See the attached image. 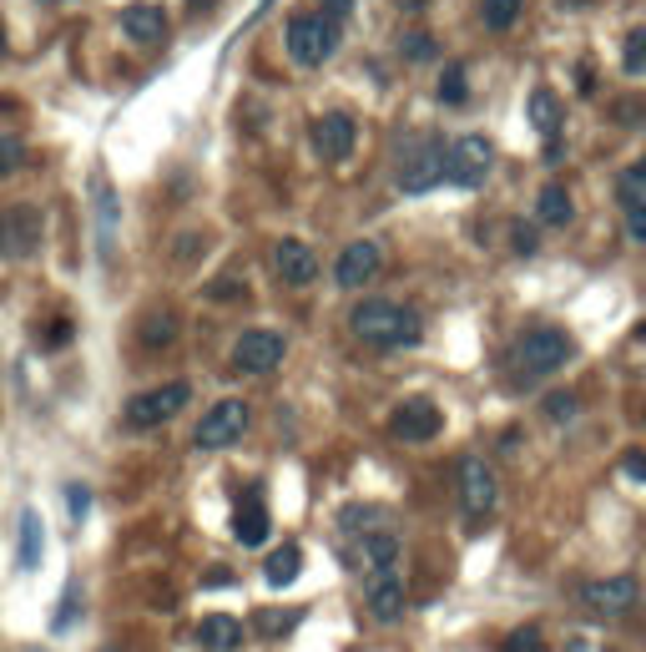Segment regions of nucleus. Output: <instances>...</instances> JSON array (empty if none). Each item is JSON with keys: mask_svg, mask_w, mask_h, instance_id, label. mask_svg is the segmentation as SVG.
Wrapping results in <instances>:
<instances>
[{"mask_svg": "<svg viewBox=\"0 0 646 652\" xmlns=\"http://www.w3.org/2000/svg\"><path fill=\"white\" fill-rule=\"evenodd\" d=\"M622 71H626V77H646V26L626 31V41H622Z\"/></svg>", "mask_w": 646, "mask_h": 652, "instance_id": "c85d7f7f", "label": "nucleus"}, {"mask_svg": "<svg viewBox=\"0 0 646 652\" xmlns=\"http://www.w3.org/2000/svg\"><path fill=\"white\" fill-rule=\"evenodd\" d=\"M318 11L344 26V21H349V11H354V0H318Z\"/></svg>", "mask_w": 646, "mask_h": 652, "instance_id": "ea45409f", "label": "nucleus"}, {"mask_svg": "<svg viewBox=\"0 0 646 652\" xmlns=\"http://www.w3.org/2000/svg\"><path fill=\"white\" fill-rule=\"evenodd\" d=\"M460 501L475 521L490 516L495 501H500V481H495V471L480 461V455H465L460 461Z\"/></svg>", "mask_w": 646, "mask_h": 652, "instance_id": "ddd939ff", "label": "nucleus"}, {"mask_svg": "<svg viewBox=\"0 0 646 652\" xmlns=\"http://www.w3.org/2000/svg\"><path fill=\"white\" fill-rule=\"evenodd\" d=\"M374 521H384V511H374V506H349V511L339 516V526L354 531V526H374Z\"/></svg>", "mask_w": 646, "mask_h": 652, "instance_id": "c9c22d12", "label": "nucleus"}, {"mask_svg": "<svg viewBox=\"0 0 646 652\" xmlns=\"http://www.w3.org/2000/svg\"><path fill=\"white\" fill-rule=\"evenodd\" d=\"M439 425H445V415H439V405H435V399H425V395L395 405V415H389V435H395V441H405V445L435 441Z\"/></svg>", "mask_w": 646, "mask_h": 652, "instance_id": "9b49d317", "label": "nucleus"}, {"mask_svg": "<svg viewBox=\"0 0 646 652\" xmlns=\"http://www.w3.org/2000/svg\"><path fill=\"white\" fill-rule=\"evenodd\" d=\"M379 268H384V248L369 244V238H359V244H349L339 254V268H334V278H339V288L359 294V288H369L374 278H379Z\"/></svg>", "mask_w": 646, "mask_h": 652, "instance_id": "4468645a", "label": "nucleus"}, {"mask_svg": "<svg viewBox=\"0 0 646 652\" xmlns=\"http://www.w3.org/2000/svg\"><path fill=\"white\" fill-rule=\"evenodd\" d=\"M540 415H546L550 425H570L580 415V399L570 395V389H550V395L540 399Z\"/></svg>", "mask_w": 646, "mask_h": 652, "instance_id": "cd10ccee", "label": "nucleus"}, {"mask_svg": "<svg viewBox=\"0 0 646 652\" xmlns=\"http://www.w3.org/2000/svg\"><path fill=\"white\" fill-rule=\"evenodd\" d=\"M642 415H646V409H642Z\"/></svg>", "mask_w": 646, "mask_h": 652, "instance_id": "de8ad7c7", "label": "nucleus"}, {"mask_svg": "<svg viewBox=\"0 0 646 652\" xmlns=\"http://www.w3.org/2000/svg\"><path fill=\"white\" fill-rule=\"evenodd\" d=\"M294 618L298 612H258V632H264V638H278V632L294 628Z\"/></svg>", "mask_w": 646, "mask_h": 652, "instance_id": "f704fd0d", "label": "nucleus"}, {"mask_svg": "<svg viewBox=\"0 0 646 652\" xmlns=\"http://www.w3.org/2000/svg\"><path fill=\"white\" fill-rule=\"evenodd\" d=\"M284 354H288V339L278 329H248L232 344V369L238 375H268V369L284 365Z\"/></svg>", "mask_w": 646, "mask_h": 652, "instance_id": "1a4fd4ad", "label": "nucleus"}, {"mask_svg": "<svg viewBox=\"0 0 646 652\" xmlns=\"http://www.w3.org/2000/svg\"><path fill=\"white\" fill-rule=\"evenodd\" d=\"M268 531H274V521H268V506L258 491H248V496L238 501V511H232V536H238L242 546H264Z\"/></svg>", "mask_w": 646, "mask_h": 652, "instance_id": "a211bd4d", "label": "nucleus"}, {"mask_svg": "<svg viewBox=\"0 0 646 652\" xmlns=\"http://www.w3.org/2000/svg\"><path fill=\"white\" fill-rule=\"evenodd\" d=\"M520 11H526V0H480L485 31H510V26L520 21Z\"/></svg>", "mask_w": 646, "mask_h": 652, "instance_id": "393cba45", "label": "nucleus"}, {"mask_svg": "<svg viewBox=\"0 0 646 652\" xmlns=\"http://www.w3.org/2000/svg\"><path fill=\"white\" fill-rule=\"evenodd\" d=\"M274 274L284 278L288 288H304L318 278V254L308 244H298V238H284V244L274 248Z\"/></svg>", "mask_w": 646, "mask_h": 652, "instance_id": "dca6fc26", "label": "nucleus"}, {"mask_svg": "<svg viewBox=\"0 0 646 652\" xmlns=\"http://www.w3.org/2000/svg\"><path fill=\"white\" fill-rule=\"evenodd\" d=\"M359 562H364V572H389V566H405V542H399L389 526H369L359 536Z\"/></svg>", "mask_w": 646, "mask_h": 652, "instance_id": "f3484780", "label": "nucleus"}, {"mask_svg": "<svg viewBox=\"0 0 646 652\" xmlns=\"http://www.w3.org/2000/svg\"><path fill=\"white\" fill-rule=\"evenodd\" d=\"M137 339H142L147 349H167V344L177 339V314H172V309L142 314V324H137Z\"/></svg>", "mask_w": 646, "mask_h": 652, "instance_id": "5701e85b", "label": "nucleus"}, {"mask_svg": "<svg viewBox=\"0 0 646 652\" xmlns=\"http://www.w3.org/2000/svg\"><path fill=\"white\" fill-rule=\"evenodd\" d=\"M354 142H359V122H354L349 111H324L314 122V147L324 162H344L354 152Z\"/></svg>", "mask_w": 646, "mask_h": 652, "instance_id": "2eb2a0df", "label": "nucleus"}, {"mask_svg": "<svg viewBox=\"0 0 646 652\" xmlns=\"http://www.w3.org/2000/svg\"><path fill=\"white\" fill-rule=\"evenodd\" d=\"M439 101H445V107H465V101H470V77H465L460 61H449V67L439 71Z\"/></svg>", "mask_w": 646, "mask_h": 652, "instance_id": "a878e982", "label": "nucleus"}, {"mask_svg": "<svg viewBox=\"0 0 646 652\" xmlns=\"http://www.w3.org/2000/svg\"><path fill=\"white\" fill-rule=\"evenodd\" d=\"M248 415L252 409L242 405V399H218V405L198 421L192 445H198V451H228V445H238L242 435H248Z\"/></svg>", "mask_w": 646, "mask_h": 652, "instance_id": "423d86ee", "label": "nucleus"}, {"mask_svg": "<svg viewBox=\"0 0 646 652\" xmlns=\"http://www.w3.org/2000/svg\"><path fill=\"white\" fill-rule=\"evenodd\" d=\"M435 36L429 31H405L399 36V56H405V61H435Z\"/></svg>", "mask_w": 646, "mask_h": 652, "instance_id": "c756f323", "label": "nucleus"}, {"mask_svg": "<svg viewBox=\"0 0 646 652\" xmlns=\"http://www.w3.org/2000/svg\"><path fill=\"white\" fill-rule=\"evenodd\" d=\"M449 177V142L435 132H419V137H405L395 152V188L405 198H419V192L439 188Z\"/></svg>", "mask_w": 646, "mask_h": 652, "instance_id": "f03ea898", "label": "nucleus"}, {"mask_svg": "<svg viewBox=\"0 0 646 652\" xmlns=\"http://www.w3.org/2000/svg\"><path fill=\"white\" fill-rule=\"evenodd\" d=\"M349 329H354V339L369 344V349H415V344L425 339V319H419L409 304H395V299L354 304Z\"/></svg>", "mask_w": 646, "mask_h": 652, "instance_id": "f257e3e1", "label": "nucleus"}, {"mask_svg": "<svg viewBox=\"0 0 646 652\" xmlns=\"http://www.w3.org/2000/svg\"><path fill=\"white\" fill-rule=\"evenodd\" d=\"M642 602V586L636 576H596V582L580 586V607L592 612V618H626V612Z\"/></svg>", "mask_w": 646, "mask_h": 652, "instance_id": "6e6552de", "label": "nucleus"}, {"mask_svg": "<svg viewBox=\"0 0 646 652\" xmlns=\"http://www.w3.org/2000/svg\"><path fill=\"white\" fill-rule=\"evenodd\" d=\"M622 202H626V208L646 202V157H642V162H632V167L622 172Z\"/></svg>", "mask_w": 646, "mask_h": 652, "instance_id": "7c9ffc66", "label": "nucleus"}, {"mask_svg": "<svg viewBox=\"0 0 646 652\" xmlns=\"http://www.w3.org/2000/svg\"><path fill=\"white\" fill-rule=\"evenodd\" d=\"M622 471H626L632 481H646V451H626V455H622Z\"/></svg>", "mask_w": 646, "mask_h": 652, "instance_id": "58836bf2", "label": "nucleus"}, {"mask_svg": "<svg viewBox=\"0 0 646 652\" xmlns=\"http://www.w3.org/2000/svg\"><path fill=\"white\" fill-rule=\"evenodd\" d=\"M626 233H632L636 244H646V202H636V208H626Z\"/></svg>", "mask_w": 646, "mask_h": 652, "instance_id": "4c0bfd02", "label": "nucleus"}, {"mask_svg": "<svg viewBox=\"0 0 646 652\" xmlns=\"http://www.w3.org/2000/svg\"><path fill=\"white\" fill-rule=\"evenodd\" d=\"M560 6H566V11H580V6H592V0H560Z\"/></svg>", "mask_w": 646, "mask_h": 652, "instance_id": "c03bdc74", "label": "nucleus"}, {"mask_svg": "<svg viewBox=\"0 0 646 652\" xmlns=\"http://www.w3.org/2000/svg\"><path fill=\"white\" fill-rule=\"evenodd\" d=\"M21 566H41V516H36V506L21 511Z\"/></svg>", "mask_w": 646, "mask_h": 652, "instance_id": "bb28decb", "label": "nucleus"}, {"mask_svg": "<svg viewBox=\"0 0 646 652\" xmlns=\"http://www.w3.org/2000/svg\"><path fill=\"white\" fill-rule=\"evenodd\" d=\"M71 511H77V516L87 511V486H71Z\"/></svg>", "mask_w": 646, "mask_h": 652, "instance_id": "a19ab883", "label": "nucleus"}, {"mask_svg": "<svg viewBox=\"0 0 646 652\" xmlns=\"http://www.w3.org/2000/svg\"><path fill=\"white\" fill-rule=\"evenodd\" d=\"M536 213H540V223H550V228H560V223L576 218V208H570V192L560 188V182H546V188H540Z\"/></svg>", "mask_w": 646, "mask_h": 652, "instance_id": "b1692460", "label": "nucleus"}, {"mask_svg": "<svg viewBox=\"0 0 646 652\" xmlns=\"http://www.w3.org/2000/svg\"><path fill=\"white\" fill-rule=\"evenodd\" d=\"M364 602H369L374 622H399V618H405L409 586H405V576H399V566H389V572H369V576H364Z\"/></svg>", "mask_w": 646, "mask_h": 652, "instance_id": "f8f14e48", "label": "nucleus"}, {"mask_svg": "<svg viewBox=\"0 0 646 652\" xmlns=\"http://www.w3.org/2000/svg\"><path fill=\"white\" fill-rule=\"evenodd\" d=\"M0 56H6V26H0Z\"/></svg>", "mask_w": 646, "mask_h": 652, "instance_id": "a18cd8bd", "label": "nucleus"}, {"mask_svg": "<svg viewBox=\"0 0 646 652\" xmlns=\"http://www.w3.org/2000/svg\"><path fill=\"white\" fill-rule=\"evenodd\" d=\"M121 31L132 36L137 46H157L167 36V11L162 6H152V0H137V6L121 11Z\"/></svg>", "mask_w": 646, "mask_h": 652, "instance_id": "6ab92c4d", "label": "nucleus"}, {"mask_svg": "<svg viewBox=\"0 0 646 652\" xmlns=\"http://www.w3.org/2000/svg\"><path fill=\"white\" fill-rule=\"evenodd\" d=\"M510 248H515L520 258H530V254H536V228H526V223H515V228H510Z\"/></svg>", "mask_w": 646, "mask_h": 652, "instance_id": "e433bc0d", "label": "nucleus"}, {"mask_svg": "<svg viewBox=\"0 0 646 652\" xmlns=\"http://www.w3.org/2000/svg\"><path fill=\"white\" fill-rule=\"evenodd\" d=\"M526 117H530V127H536L546 142H556V137H560V97H556L550 87H536V91H530Z\"/></svg>", "mask_w": 646, "mask_h": 652, "instance_id": "412c9836", "label": "nucleus"}, {"mask_svg": "<svg viewBox=\"0 0 646 652\" xmlns=\"http://www.w3.org/2000/svg\"><path fill=\"white\" fill-rule=\"evenodd\" d=\"M570 354H576L570 334H560V329H526L520 339L510 344L505 365H510L515 385H530V379H540V375H550V369H560Z\"/></svg>", "mask_w": 646, "mask_h": 652, "instance_id": "7ed1b4c3", "label": "nucleus"}, {"mask_svg": "<svg viewBox=\"0 0 646 652\" xmlns=\"http://www.w3.org/2000/svg\"><path fill=\"white\" fill-rule=\"evenodd\" d=\"M41 213L31 208V202H16V208L0 213V254L6 258H31L36 248H41Z\"/></svg>", "mask_w": 646, "mask_h": 652, "instance_id": "9d476101", "label": "nucleus"}, {"mask_svg": "<svg viewBox=\"0 0 646 652\" xmlns=\"http://www.w3.org/2000/svg\"><path fill=\"white\" fill-rule=\"evenodd\" d=\"M490 167H495V147L485 142L480 132L455 137V142H449V182H455V188H465V192L485 188Z\"/></svg>", "mask_w": 646, "mask_h": 652, "instance_id": "0eeeda50", "label": "nucleus"}, {"mask_svg": "<svg viewBox=\"0 0 646 652\" xmlns=\"http://www.w3.org/2000/svg\"><path fill=\"white\" fill-rule=\"evenodd\" d=\"M288 56H294V67H304V71H314V67H324L334 51H339V41H344V26L339 21H329V16L318 11V16H294L288 21Z\"/></svg>", "mask_w": 646, "mask_h": 652, "instance_id": "20e7f679", "label": "nucleus"}, {"mask_svg": "<svg viewBox=\"0 0 646 652\" xmlns=\"http://www.w3.org/2000/svg\"><path fill=\"white\" fill-rule=\"evenodd\" d=\"M242 294H248L242 274H222V278H212L208 284V299H218V304H232V299H242Z\"/></svg>", "mask_w": 646, "mask_h": 652, "instance_id": "473e14b6", "label": "nucleus"}, {"mask_svg": "<svg viewBox=\"0 0 646 652\" xmlns=\"http://www.w3.org/2000/svg\"><path fill=\"white\" fill-rule=\"evenodd\" d=\"M232 582V572H222V566H212L208 572V586H228Z\"/></svg>", "mask_w": 646, "mask_h": 652, "instance_id": "79ce46f5", "label": "nucleus"}, {"mask_svg": "<svg viewBox=\"0 0 646 652\" xmlns=\"http://www.w3.org/2000/svg\"><path fill=\"white\" fill-rule=\"evenodd\" d=\"M540 648H546L540 628H515L510 638H505V652H540Z\"/></svg>", "mask_w": 646, "mask_h": 652, "instance_id": "72a5a7b5", "label": "nucleus"}, {"mask_svg": "<svg viewBox=\"0 0 646 652\" xmlns=\"http://www.w3.org/2000/svg\"><path fill=\"white\" fill-rule=\"evenodd\" d=\"M429 6H435V0H399V11H409V16H415V11H429Z\"/></svg>", "mask_w": 646, "mask_h": 652, "instance_id": "37998d69", "label": "nucleus"}, {"mask_svg": "<svg viewBox=\"0 0 646 652\" xmlns=\"http://www.w3.org/2000/svg\"><path fill=\"white\" fill-rule=\"evenodd\" d=\"M198 642L208 652H232L242 642V622L228 618V612H208V618L198 622Z\"/></svg>", "mask_w": 646, "mask_h": 652, "instance_id": "aec40b11", "label": "nucleus"}, {"mask_svg": "<svg viewBox=\"0 0 646 652\" xmlns=\"http://www.w3.org/2000/svg\"><path fill=\"white\" fill-rule=\"evenodd\" d=\"M187 399H192V389L182 385V379H172V385H157V389H142V395L127 399V425L132 431H157V425H167L172 415H182Z\"/></svg>", "mask_w": 646, "mask_h": 652, "instance_id": "39448f33", "label": "nucleus"}, {"mask_svg": "<svg viewBox=\"0 0 646 652\" xmlns=\"http://www.w3.org/2000/svg\"><path fill=\"white\" fill-rule=\"evenodd\" d=\"M298 572H304V546L298 542H284L278 552H268V562H264V576L274 586H288V582H298Z\"/></svg>", "mask_w": 646, "mask_h": 652, "instance_id": "4be33fe9", "label": "nucleus"}, {"mask_svg": "<svg viewBox=\"0 0 646 652\" xmlns=\"http://www.w3.org/2000/svg\"><path fill=\"white\" fill-rule=\"evenodd\" d=\"M187 6H212V0H187Z\"/></svg>", "mask_w": 646, "mask_h": 652, "instance_id": "49530a36", "label": "nucleus"}, {"mask_svg": "<svg viewBox=\"0 0 646 652\" xmlns=\"http://www.w3.org/2000/svg\"><path fill=\"white\" fill-rule=\"evenodd\" d=\"M26 167V142L11 132H0V177H16Z\"/></svg>", "mask_w": 646, "mask_h": 652, "instance_id": "2f4dec72", "label": "nucleus"}]
</instances>
